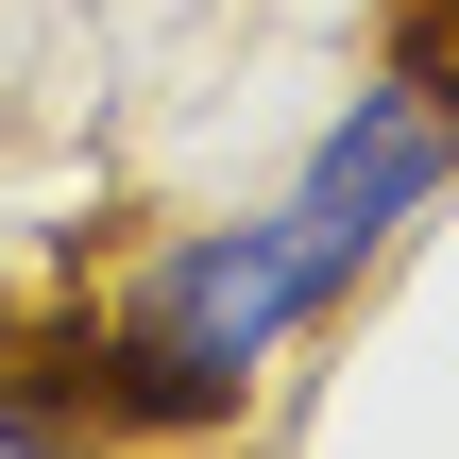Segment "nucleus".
Returning a JSON list of instances; mask_svg holds the SVG:
<instances>
[{
    "label": "nucleus",
    "instance_id": "obj_1",
    "mask_svg": "<svg viewBox=\"0 0 459 459\" xmlns=\"http://www.w3.org/2000/svg\"><path fill=\"white\" fill-rule=\"evenodd\" d=\"M324 324V290H307V255H290V221L255 204V221H187V238H153L136 273H119V307L85 324V409L102 426H136V443H204V426H238L255 392H273V358Z\"/></svg>",
    "mask_w": 459,
    "mask_h": 459
},
{
    "label": "nucleus",
    "instance_id": "obj_2",
    "mask_svg": "<svg viewBox=\"0 0 459 459\" xmlns=\"http://www.w3.org/2000/svg\"><path fill=\"white\" fill-rule=\"evenodd\" d=\"M459 187V51H392V68H358V102L307 136V170H290V255H307V290H324V324L409 255V221H443Z\"/></svg>",
    "mask_w": 459,
    "mask_h": 459
}]
</instances>
